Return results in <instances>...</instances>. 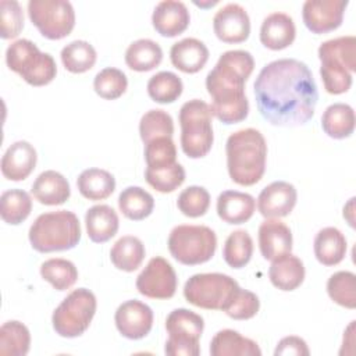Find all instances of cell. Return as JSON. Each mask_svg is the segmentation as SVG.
Instances as JSON below:
<instances>
[{
	"label": "cell",
	"mask_w": 356,
	"mask_h": 356,
	"mask_svg": "<svg viewBox=\"0 0 356 356\" xmlns=\"http://www.w3.org/2000/svg\"><path fill=\"white\" fill-rule=\"evenodd\" d=\"M260 115L277 127H299L314 115L317 85L309 67L296 58H280L264 65L254 81Z\"/></svg>",
	"instance_id": "cell-1"
},
{
	"label": "cell",
	"mask_w": 356,
	"mask_h": 356,
	"mask_svg": "<svg viewBox=\"0 0 356 356\" xmlns=\"http://www.w3.org/2000/svg\"><path fill=\"white\" fill-rule=\"evenodd\" d=\"M254 68L253 56L246 50L222 53L206 76V89L211 97V115L224 124L241 122L248 117L249 102L245 82Z\"/></svg>",
	"instance_id": "cell-2"
},
{
	"label": "cell",
	"mask_w": 356,
	"mask_h": 356,
	"mask_svg": "<svg viewBox=\"0 0 356 356\" xmlns=\"http://www.w3.org/2000/svg\"><path fill=\"white\" fill-rule=\"evenodd\" d=\"M229 178L242 186L257 184L266 171L267 143L263 134L245 128L231 134L225 143Z\"/></svg>",
	"instance_id": "cell-3"
},
{
	"label": "cell",
	"mask_w": 356,
	"mask_h": 356,
	"mask_svg": "<svg viewBox=\"0 0 356 356\" xmlns=\"http://www.w3.org/2000/svg\"><path fill=\"white\" fill-rule=\"evenodd\" d=\"M318 58L324 89L331 95L348 92L352 86V72L356 71V38L349 35L323 42Z\"/></svg>",
	"instance_id": "cell-4"
},
{
	"label": "cell",
	"mask_w": 356,
	"mask_h": 356,
	"mask_svg": "<svg viewBox=\"0 0 356 356\" xmlns=\"http://www.w3.org/2000/svg\"><path fill=\"white\" fill-rule=\"evenodd\" d=\"M28 236L32 248L40 253L68 250L81 241V224L70 210L49 211L33 221Z\"/></svg>",
	"instance_id": "cell-5"
},
{
	"label": "cell",
	"mask_w": 356,
	"mask_h": 356,
	"mask_svg": "<svg viewBox=\"0 0 356 356\" xmlns=\"http://www.w3.org/2000/svg\"><path fill=\"white\" fill-rule=\"evenodd\" d=\"M210 104L192 99L185 102L179 110L181 147L191 159L204 157L214 140Z\"/></svg>",
	"instance_id": "cell-6"
},
{
	"label": "cell",
	"mask_w": 356,
	"mask_h": 356,
	"mask_svg": "<svg viewBox=\"0 0 356 356\" xmlns=\"http://www.w3.org/2000/svg\"><path fill=\"white\" fill-rule=\"evenodd\" d=\"M7 67L17 72L32 86L50 83L57 74V65L51 54L43 53L29 39H18L6 50Z\"/></svg>",
	"instance_id": "cell-7"
},
{
	"label": "cell",
	"mask_w": 356,
	"mask_h": 356,
	"mask_svg": "<svg viewBox=\"0 0 356 356\" xmlns=\"http://www.w3.org/2000/svg\"><path fill=\"white\" fill-rule=\"evenodd\" d=\"M217 249L216 232L206 225L182 224L171 229L168 250L171 256L185 266L209 261Z\"/></svg>",
	"instance_id": "cell-8"
},
{
	"label": "cell",
	"mask_w": 356,
	"mask_h": 356,
	"mask_svg": "<svg viewBox=\"0 0 356 356\" xmlns=\"http://www.w3.org/2000/svg\"><path fill=\"white\" fill-rule=\"evenodd\" d=\"M97 302L92 291L78 288L70 292L51 316L54 331L64 338H76L90 325Z\"/></svg>",
	"instance_id": "cell-9"
},
{
	"label": "cell",
	"mask_w": 356,
	"mask_h": 356,
	"mask_svg": "<svg viewBox=\"0 0 356 356\" xmlns=\"http://www.w3.org/2000/svg\"><path fill=\"white\" fill-rule=\"evenodd\" d=\"M238 282L221 273H202L189 277L184 285V296L191 305L207 310H225Z\"/></svg>",
	"instance_id": "cell-10"
},
{
	"label": "cell",
	"mask_w": 356,
	"mask_h": 356,
	"mask_svg": "<svg viewBox=\"0 0 356 356\" xmlns=\"http://www.w3.org/2000/svg\"><path fill=\"white\" fill-rule=\"evenodd\" d=\"M204 328L200 314L188 309H175L165 318L168 339L164 352L168 356H199V339Z\"/></svg>",
	"instance_id": "cell-11"
},
{
	"label": "cell",
	"mask_w": 356,
	"mask_h": 356,
	"mask_svg": "<svg viewBox=\"0 0 356 356\" xmlns=\"http://www.w3.org/2000/svg\"><path fill=\"white\" fill-rule=\"evenodd\" d=\"M28 15L38 31L50 40L68 36L75 26V11L67 0H29Z\"/></svg>",
	"instance_id": "cell-12"
},
{
	"label": "cell",
	"mask_w": 356,
	"mask_h": 356,
	"mask_svg": "<svg viewBox=\"0 0 356 356\" xmlns=\"http://www.w3.org/2000/svg\"><path fill=\"white\" fill-rule=\"evenodd\" d=\"M178 278L175 270L161 256L152 257L136 277V289L150 299H170L175 295Z\"/></svg>",
	"instance_id": "cell-13"
},
{
	"label": "cell",
	"mask_w": 356,
	"mask_h": 356,
	"mask_svg": "<svg viewBox=\"0 0 356 356\" xmlns=\"http://www.w3.org/2000/svg\"><path fill=\"white\" fill-rule=\"evenodd\" d=\"M348 0H306L302 18L313 33H327L341 26Z\"/></svg>",
	"instance_id": "cell-14"
},
{
	"label": "cell",
	"mask_w": 356,
	"mask_h": 356,
	"mask_svg": "<svg viewBox=\"0 0 356 356\" xmlns=\"http://www.w3.org/2000/svg\"><path fill=\"white\" fill-rule=\"evenodd\" d=\"M114 321L122 337L128 339H142L152 330L153 312L146 303L131 299L118 306Z\"/></svg>",
	"instance_id": "cell-15"
},
{
	"label": "cell",
	"mask_w": 356,
	"mask_h": 356,
	"mask_svg": "<svg viewBox=\"0 0 356 356\" xmlns=\"http://www.w3.org/2000/svg\"><path fill=\"white\" fill-rule=\"evenodd\" d=\"M213 29L221 42L241 43L249 38L250 19L241 4L228 3L214 14Z\"/></svg>",
	"instance_id": "cell-16"
},
{
	"label": "cell",
	"mask_w": 356,
	"mask_h": 356,
	"mask_svg": "<svg viewBox=\"0 0 356 356\" xmlns=\"http://www.w3.org/2000/svg\"><path fill=\"white\" fill-rule=\"evenodd\" d=\"M298 199L295 186L286 181H274L267 185L257 197V209L266 218H280L288 216Z\"/></svg>",
	"instance_id": "cell-17"
},
{
	"label": "cell",
	"mask_w": 356,
	"mask_h": 356,
	"mask_svg": "<svg viewBox=\"0 0 356 356\" xmlns=\"http://www.w3.org/2000/svg\"><path fill=\"white\" fill-rule=\"evenodd\" d=\"M191 22L189 10L185 3L178 0L160 1L152 14V24L157 33L174 38L182 33Z\"/></svg>",
	"instance_id": "cell-18"
},
{
	"label": "cell",
	"mask_w": 356,
	"mask_h": 356,
	"mask_svg": "<svg viewBox=\"0 0 356 356\" xmlns=\"http://www.w3.org/2000/svg\"><path fill=\"white\" fill-rule=\"evenodd\" d=\"M38 161L35 147L26 140H17L1 157V174L10 181H22L31 175Z\"/></svg>",
	"instance_id": "cell-19"
},
{
	"label": "cell",
	"mask_w": 356,
	"mask_h": 356,
	"mask_svg": "<svg viewBox=\"0 0 356 356\" xmlns=\"http://www.w3.org/2000/svg\"><path fill=\"white\" fill-rule=\"evenodd\" d=\"M259 248L266 260H274L292 250V232L289 227L277 220L267 218L259 227Z\"/></svg>",
	"instance_id": "cell-20"
},
{
	"label": "cell",
	"mask_w": 356,
	"mask_h": 356,
	"mask_svg": "<svg viewBox=\"0 0 356 356\" xmlns=\"http://www.w3.org/2000/svg\"><path fill=\"white\" fill-rule=\"evenodd\" d=\"M296 36L295 22L285 13L268 14L260 26V42L270 50H282L293 43Z\"/></svg>",
	"instance_id": "cell-21"
},
{
	"label": "cell",
	"mask_w": 356,
	"mask_h": 356,
	"mask_svg": "<svg viewBox=\"0 0 356 356\" xmlns=\"http://www.w3.org/2000/svg\"><path fill=\"white\" fill-rule=\"evenodd\" d=\"M170 58L177 70L185 74H195L206 65L209 49L196 38H185L171 46Z\"/></svg>",
	"instance_id": "cell-22"
},
{
	"label": "cell",
	"mask_w": 356,
	"mask_h": 356,
	"mask_svg": "<svg viewBox=\"0 0 356 356\" xmlns=\"http://www.w3.org/2000/svg\"><path fill=\"white\" fill-rule=\"evenodd\" d=\"M31 191L33 197L46 206L63 204L71 195V188L67 178L54 170L40 172L33 181Z\"/></svg>",
	"instance_id": "cell-23"
},
{
	"label": "cell",
	"mask_w": 356,
	"mask_h": 356,
	"mask_svg": "<svg viewBox=\"0 0 356 356\" xmlns=\"http://www.w3.org/2000/svg\"><path fill=\"white\" fill-rule=\"evenodd\" d=\"M256 200L239 191H224L217 197V214L228 224H243L254 213Z\"/></svg>",
	"instance_id": "cell-24"
},
{
	"label": "cell",
	"mask_w": 356,
	"mask_h": 356,
	"mask_svg": "<svg viewBox=\"0 0 356 356\" xmlns=\"http://www.w3.org/2000/svg\"><path fill=\"white\" fill-rule=\"evenodd\" d=\"M271 261L268 278L275 288L281 291H293L300 286L305 280V266L298 256L286 253Z\"/></svg>",
	"instance_id": "cell-25"
},
{
	"label": "cell",
	"mask_w": 356,
	"mask_h": 356,
	"mask_svg": "<svg viewBox=\"0 0 356 356\" xmlns=\"http://www.w3.org/2000/svg\"><path fill=\"white\" fill-rule=\"evenodd\" d=\"M85 225L89 239L96 243H103L117 234L120 220L115 210L108 204H96L86 211Z\"/></svg>",
	"instance_id": "cell-26"
},
{
	"label": "cell",
	"mask_w": 356,
	"mask_h": 356,
	"mask_svg": "<svg viewBox=\"0 0 356 356\" xmlns=\"http://www.w3.org/2000/svg\"><path fill=\"white\" fill-rule=\"evenodd\" d=\"M211 356H260L259 345L238 331L225 328L218 331L210 342Z\"/></svg>",
	"instance_id": "cell-27"
},
{
	"label": "cell",
	"mask_w": 356,
	"mask_h": 356,
	"mask_svg": "<svg viewBox=\"0 0 356 356\" xmlns=\"http://www.w3.org/2000/svg\"><path fill=\"white\" fill-rule=\"evenodd\" d=\"M316 259L324 266H337L346 254V238L335 227L320 229L313 243Z\"/></svg>",
	"instance_id": "cell-28"
},
{
	"label": "cell",
	"mask_w": 356,
	"mask_h": 356,
	"mask_svg": "<svg viewBox=\"0 0 356 356\" xmlns=\"http://www.w3.org/2000/svg\"><path fill=\"white\" fill-rule=\"evenodd\" d=\"M323 131L334 139H345L355 131V111L346 103L328 106L321 115Z\"/></svg>",
	"instance_id": "cell-29"
},
{
	"label": "cell",
	"mask_w": 356,
	"mask_h": 356,
	"mask_svg": "<svg viewBox=\"0 0 356 356\" xmlns=\"http://www.w3.org/2000/svg\"><path fill=\"white\" fill-rule=\"evenodd\" d=\"M76 186L79 193L89 200L107 199L115 189V178L111 172L102 168L83 170L78 179Z\"/></svg>",
	"instance_id": "cell-30"
},
{
	"label": "cell",
	"mask_w": 356,
	"mask_h": 356,
	"mask_svg": "<svg viewBox=\"0 0 356 356\" xmlns=\"http://www.w3.org/2000/svg\"><path fill=\"white\" fill-rule=\"evenodd\" d=\"M146 250L143 242L132 235L121 236L110 250L111 263L122 271L132 273L140 267Z\"/></svg>",
	"instance_id": "cell-31"
},
{
	"label": "cell",
	"mask_w": 356,
	"mask_h": 356,
	"mask_svg": "<svg viewBox=\"0 0 356 356\" xmlns=\"http://www.w3.org/2000/svg\"><path fill=\"white\" fill-rule=\"evenodd\" d=\"M163 60L160 44L152 39H138L132 42L125 51L127 65L138 72H146L156 68Z\"/></svg>",
	"instance_id": "cell-32"
},
{
	"label": "cell",
	"mask_w": 356,
	"mask_h": 356,
	"mask_svg": "<svg viewBox=\"0 0 356 356\" xmlns=\"http://www.w3.org/2000/svg\"><path fill=\"white\" fill-rule=\"evenodd\" d=\"M118 209L127 218L140 221L152 214L154 199L140 186H128L118 196Z\"/></svg>",
	"instance_id": "cell-33"
},
{
	"label": "cell",
	"mask_w": 356,
	"mask_h": 356,
	"mask_svg": "<svg viewBox=\"0 0 356 356\" xmlns=\"http://www.w3.org/2000/svg\"><path fill=\"white\" fill-rule=\"evenodd\" d=\"M31 348V334L25 324L17 320L6 321L0 327V355L25 356Z\"/></svg>",
	"instance_id": "cell-34"
},
{
	"label": "cell",
	"mask_w": 356,
	"mask_h": 356,
	"mask_svg": "<svg viewBox=\"0 0 356 356\" xmlns=\"http://www.w3.org/2000/svg\"><path fill=\"white\" fill-rule=\"evenodd\" d=\"M32 210V199L22 189H8L0 196V216L4 222L18 225L28 218Z\"/></svg>",
	"instance_id": "cell-35"
},
{
	"label": "cell",
	"mask_w": 356,
	"mask_h": 356,
	"mask_svg": "<svg viewBox=\"0 0 356 356\" xmlns=\"http://www.w3.org/2000/svg\"><path fill=\"white\" fill-rule=\"evenodd\" d=\"M60 56L65 70L72 74H82L89 71L97 58L95 47L86 40H74L65 44Z\"/></svg>",
	"instance_id": "cell-36"
},
{
	"label": "cell",
	"mask_w": 356,
	"mask_h": 356,
	"mask_svg": "<svg viewBox=\"0 0 356 356\" xmlns=\"http://www.w3.org/2000/svg\"><path fill=\"white\" fill-rule=\"evenodd\" d=\"M40 275L54 289L65 291L76 282L78 270L72 261L61 257H54L42 263Z\"/></svg>",
	"instance_id": "cell-37"
},
{
	"label": "cell",
	"mask_w": 356,
	"mask_h": 356,
	"mask_svg": "<svg viewBox=\"0 0 356 356\" xmlns=\"http://www.w3.org/2000/svg\"><path fill=\"white\" fill-rule=\"evenodd\" d=\"M182 81L171 71H160L147 81V95L156 103L167 104L175 102L182 95Z\"/></svg>",
	"instance_id": "cell-38"
},
{
	"label": "cell",
	"mask_w": 356,
	"mask_h": 356,
	"mask_svg": "<svg viewBox=\"0 0 356 356\" xmlns=\"http://www.w3.org/2000/svg\"><path fill=\"white\" fill-rule=\"evenodd\" d=\"M253 254V239L245 229H236L228 235L222 248V257L232 268L245 267Z\"/></svg>",
	"instance_id": "cell-39"
},
{
	"label": "cell",
	"mask_w": 356,
	"mask_h": 356,
	"mask_svg": "<svg viewBox=\"0 0 356 356\" xmlns=\"http://www.w3.org/2000/svg\"><path fill=\"white\" fill-rule=\"evenodd\" d=\"M328 296L346 309L356 307V275L352 271H337L327 281Z\"/></svg>",
	"instance_id": "cell-40"
},
{
	"label": "cell",
	"mask_w": 356,
	"mask_h": 356,
	"mask_svg": "<svg viewBox=\"0 0 356 356\" xmlns=\"http://www.w3.org/2000/svg\"><path fill=\"white\" fill-rule=\"evenodd\" d=\"M172 134H174L172 117L161 108L146 111L139 121V135L143 143H147L161 136L172 138Z\"/></svg>",
	"instance_id": "cell-41"
},
{
	"label": "cell",
	"mask_w": 356,
	"mask_h": 356,
	"mask_svg": "<svg viewBox=\"0 0 356 356\" xmlns=\"http://www.w3.org/2000/svg\"><path fill=\"white\" fill-rule=\"evenodd\" d=\"M128 88L127 75L114 67H107L99 71L93 79V89L95 92L106 99V100H115L121 97Z\"/></svg>",
	"instance_id": "cell-42"
},
{
	"label": "cell",
	"mask_w": 356,
	"mask_h": 356,
	"mask_svg": "<svg viewBox=\"0 0 356 356\" xmlns=\"http://www.w3.org/2000/svg\"><path fill=\"white\" fill-rule=\"evenodd\" d=\"M146 182L161 193L174 192L185 181V170L179 163L163 168H146Z\"/></svg>",
	"instance_id": "cell-43"
},
{
	"label": "cell",
	"mask_w": 356,
	"mask_h": 356,
	"mask_svg": "<svg viewBox=\"0 0 356 356\" xmlns=\"http://www.w3.org/2000/svg\"><path fill=\"white\" fill-rule=\"evenodd\" d=\"M146 168H163L177 163V147L170 136L156 138L145 143Z\"/></svg>",
	"instance_id": "cell-44"
},
{
	"label": "cell",
	"mask_w": 356,
	"mask_h": 356,
	"mask_svg": "<svg viewBox=\"0 0 356 356\" xmlns=\"http://www.w3.org/2000/svg\"><path fill=\"white\" fill-rule=\"evenodd\" d=\"M179 211L191 218L202 217L206 214L210 206V193L203 186H188L184 189L177 200Z\"/></svg>",
	"instance_id": "cell-45"
},
{
	"label": "cell",
	"mask_w": 356,
	"mask_h": 356,
	"mask_svg": "<svg viewBox=\"0 0 356 356\" xmlns=\"http://www.w3.org/2000/svg\"><path fill=\"white\" fill-rule=\"evenodd\" d=\"M259 309L260 300L257 295L239 286L224 312L234 320H249L257 314Z\"/></svg>",
	"instance_id": "cell-46"
},
{
	"label": "cell",
	"mask_w": 356,
	"mask_h": 356,
	"mask_svg": "<svg viewBox=\"0 0 356 356\" xmlns=\"http://www.w3.org/2000/svg\"><path fill=\"white\" fill-rule=\"evenodd\" d=\"M0 21H1V38L13 39L19 35L24 28V13L18 1L1 0L0 1Z\"/></svg>",
	"instance_id": "cell-47"
},
{
	"label": "cell",
	"mask_w": 356,
	"mask_h": 356,
	"mask_svg": "<svg viewBox=\"0 0 356 356\" xmlns=\"http://www.w3.org/2000/svg\"><path fill=\"white\" fill-rule=\"evenodd\" d=\"M309 353H310V350H309L305 339H302L300 337H296V335H289V337L282 338L274 350L275 356H284V355L307 356Z\"/></svg>",
	"instance_id": "cell-48"
}]
</instances>
